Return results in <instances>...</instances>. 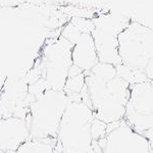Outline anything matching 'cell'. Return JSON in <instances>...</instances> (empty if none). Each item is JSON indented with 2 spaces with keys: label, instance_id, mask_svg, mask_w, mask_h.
<instances>
[{
  "label": "cell",
  "instance_id": "6da1fadb",
  "mask_svg": "<svg viewBox=\"0 0 153 153\" xmlns=\"http://www.w3.org/2000/svg\"><path fill=\"white\" fill-rule=\"evenodd\" d=\"M85 85L95 118L105 124L124 120L130 97V85L126 81L117 76L111 80H102L87 71Z\"/></svg>",
  "mask_w": 153,
  "mask_h": 153
},
{
  "label": "cell",
  "instance_id": "7a4b0ae2",
  "mask_svg": "<svg viewBox=\"0 0 153 153\" xmlns=\"http://www.w3.org/2000/svg\"><path fill=\"white\" fill-rule=\"evenodd\" d=\"M93 120V111L88 105L68 100L56 137L63 153L89 152L93 141L91 137Z\"/></svg>",
  "mask_w": 153,
  "mask_h": 153
},
{
  "label": "cell",
  "instance_id": "3957f363",
  "mask_svg": "<svg viewBox=\"0 0 153 153\" xmlns=\"http://www.w3.org/2000/svg\"><path fill=\"white\" fill-rule=\"evenodd\" d=\"M68 98L63 91L47 90L29 106V139L56 138Z\"/></svg>",
  "mask_w": 153,
  "mask_h": 153
},
{
  "label": "cell",
  "instance_id": "277c9868",
  "mask_svg": "<svg viewBox=\"0 0 153 153\" xmlns=\"http://www.w3.org/2000/svg\"><path fill=\"white\" fill-rule=\"evenodd\" d=\"M117 40L122 65L144 71L148 61L153 58V29L131 21Z\"/></svg>",
  "mask_w": 153,
  "mask_h": 153
},
{
  "label": "cell",
  "instance_id": "5b68a950",
  "mask_svg": "<svg viewBox=\"0 0 153 153\" xmlns=\"http://www.w3.org/2000/svg\"><path fill=\"white\" fill-rule=\"evenodd\" d=\"M94 29L91 32L98 60L112 65H122L118 56V35L132 21L120 14H102L95 16Z\"/></svg>",
  "mask_w": 153,
  "mask_h": 153
},
{
  "label": "cell",
  "instance_id": "8992f818",
  "mask_svg": "<svg viewBox=\"0 0 153 153\" xmlns=\"http://www.w3.org/2000/svg\"><path fill=\"white\" fill-rule=\"evenodd\" d=\"M50 40L51 43H47L43 49L42 79L49 90L63 91L68 70L73 65L71 50L74 45L62 37Z\"/></svg>",
  "mask_w": 153,
  "mask_h": 153
},
{
  "label": "cell",
  "instance_id": "52a82bcc",
  "mask_svg": "<svg viewBox=\"0 0 153 153\" xmlns=\"http://www.w3.org/2000/svg\"><path fill=\"white\" fill-rule=\"evenodd\" d=\"M103 153H151L149 141L136 133L124 120L112 132L105 136Z\"/></svg>",
  "mask_w": 153,
  "mask_h": 153
},
{
  "label": "cell",
  "instance_id": "ba28073f",
  "mask_svg": "<svg viewBox=\"0 0 153 153\" xmlns=\"http://www.w3.org/2000/svg\"><path fill=\"white\" fill-rule=\"evenodd\" d=\"M29 138V127L26 120L16 117H0V151L16 153Z\"/></svg>",
  "mask_w": 153,
  "mask_h": 153
},
{
  "label": "cell",
  "instance_id": "9c48e42d",
  "mask_svg": "<svg viewBox=\"0 0 153 153\" xmlns=\"http://www.w3.org/2000/svg\"><path fill=\"white\" fill-rule=\"evenodd\" d=\"M73 65L87 73L99 62L94 41L90 33H82L73 44Z\"/></svg>",
  "mask_w": 153,
  "mask_h": 153
},
{
  "label": "cell",
  "instance_id": "30bf717a",
  "mask_svg": "<svg viewBox=\"0 0 153 153\" xmlns=\"http://www.w3.org/2000/svg\"><path fill=\"white\" fill-rule=\"evenodd\" d=\"M126 110L138 115L153 114V87L149 81L130 86Z\"/></svg>",
  "mask_w": 153,
  "mask_h": 153
},
{
  "label": "cell",
  "instance_id": "8fae6325",
  "mask_svg": "<svg viewBox=\"0 0 153 153\" xmlns=\"http://www.w3.org/2000/svg\"><path fill=\"white\" fill-rule=\"evenodd\" d=\"M57 138L28 139L23 143L16 153H52Z\"/></svg>",
  "mask_w": 153,
  "mask_h": 153
},
{
  "label": "cell",
  "instance_id": "7c38bea8",
  "mask_svg": "<svg viewBox=\"0 0 153 153\" xmlns=\"http://www.w3.org/2000/svg\"><path fill=\"white\" fill-rule=\"evenodd\" d=\"M115 68H117V76L126 81L130 86L148 81L144 71L131 68L124 65H115Z\"/></svg>",
  "mask_w": 153,
  "mask_h": 153
},
{
  "label": "cell",
  "instance_id": "4fadbf2b",
  "mask_svg": "<svg viewBox=\"0 0 153 153\" xmlns=\"http://www.w3.org/2000/svg\"><path fill=\"white\" fill-rule=\"evenodd\" d=\"M85 87V73L81 74L79 76L68 78L63 87V92L65 93L68 97L73 95L80 94Z\"/></svg>",
  "mask_w": 153,
  "mask_h": 153
},
{
  "label": "cell",
  "instance_id": "5bb4252c",
  "mask_svg": "<svg viewBox=\"0 0 153 153\" xmlns=\"http://www.w3.org/2000/svg\"><path fill=\"white\" fill-rule=\"evenodd\" d=\"M106 136V124L94 117L91 125V137L93 141H98Z\"/></svg>",
  "mask_w": 153,
  "mask_h": 153
},
{
  "label": "cell",
  "instance_id": "9a60e30c",
  "mask_svg": "<svg viewBox=\"0 0 153 153\" xmlns=\"http://www.w3.org/2000/svg\"><path fill=\"white\" fill-rule=\"evenodd\" d=\"M144 73L146 75L148 81H153V58L148 61L146 68H144Z\"/></svg>",
  "mask_w": 153,
  "mask_h": 153
},
{
  "label": "cell",
  "instance_id": "2e32d148",
  "mask_svg": "<svg viewBox=\"0 0 153 153\" xmlns=\"http://www.w3.org/2000/svg\"><path fill=\"white\" fill-rule=\"evenodd\" d=\"M52 153H63L62 147H61V145L59 144L58 142H56V145L54 146V149H53Z\"/></svg>",
  "mask_w": 153,
  "mask_h": 153
},
{
  "label": "cell",
  "instance_id": "e0dca14e",
  "mask_svg": "<svg viewBox=\"0 0 153 153\" xmlns=\"http://www.w3.org/2000/svg\"><path fill=\"white\" fill-rule=\"evenodd\" d=\"M149 146H150V152L153 153V139L149 141Z\"/></svg>",
  "mask_w": 153,
  "mask_h": 153
},
{
  "label": "cell",
  "instance_id": "ac0fdd59",
  "mask_svg": "<svg viewBox=\"0 0 153 153\" xmlns=\"http://www.w3.org/2000/svg\"><path fill=\"white\" fill-rule=\"evenodd\" d=\"M150 83H151V85H152V87H153V81H150Z\"/></svg>",
  "mask_w": 153,
  "mask_h": 153
},
{
  "label": "cell",
  "instance_id": "d6986e66",
  "mask_svg": "<svg viewBox=\"0 0 153 153\" xmlns=\"http://www.w3.org/2000/svg\"><path fill=\"white\" fill-rule=\"evenodd\" d=\"M0 153H4V152H2V151H0Z\"/></svg>",
  "mask_w": 153,
  "mask_h": 153
}]
</instances>
